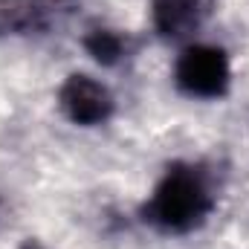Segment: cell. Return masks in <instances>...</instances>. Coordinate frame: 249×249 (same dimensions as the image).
Instances as JSON below:
<instances>
[{"mask_svg":"<svg viewBox=\"0 0 249 249\" xmlns=\"http://www.w3.org/2000/svg\"><path fill=\"white\" fill-rule=\"evenodd\" d=\"M23 249H41V247H35V244H26V247H23Z\"/></svg>","mask_w":249,"mask_h":249,"instance_id":"7","label":"cell"},{"mask_svg":"<svg viewBox=\"0 0 249 249\" xmlns=\"http://www.w3.org/2000/svg\"><path fill=\"white\" fill-rule=\"evenodd\" d=\"M84 50L93 55V61H99L102 67H116L130 53V38L122 35L119 29L96 26V29H90L84 35Z\"/></svg>","mask_w":249,"mask_h":249,"instance_id":"6","label":"cell"},{"mask_svg":"<svg viewBox=\"0 0 249 249\" xmlns=\"http://www.w3.org/2000/svg\"><path fill=\"white\" fill-rule=\"evenodd\" d=\"M58 107L72 124L96 127L113 116L116 102H113V93L102 81H96L93 75H84V72H72L58 87Z\"/></svg>","mask_w":249,"mask_h":249,"instance_id":"3","label":"cell"},{"mask_svg":"<svg viewBox=\"0 0 249 249\" xmlns=\"http://www.w3.org/2000/svg\"><path fill=\"white\" fill-rule=\"evenodd\" d=\"M214 174L200 162H174L145 200L139 217L162 235H188L214 212Z\"/></svg>","mask_w":249,"mask_h":249,"instance_id":"1","label":"cell"},{"mask_svg":"<svg viewBox=\"0 0 249 249\" xmlns=\"http://www.w3.org/2000/svg\"><path fill=\"white\" fill-rule=\"evenodd\" d=\"M70 0H0V38L47 29Z\"/></svg>","mask_w":249,"mask_h":249,"instance_id":"5","label":"cell"},{"mask_svg":"<svg viewBox=\"0 0 249 249\" xmlns=\"http://www.w3.org/2000/svg\"><path fill=\"white\" fill-rule=\"evenodd\" d=\"M212 9L214 0H151V20L162 38L180 41L209 20Z\"/></svg>","mask_w":249,"mask_h":249,"instance_id":"4","label":"cell"},{"mask_svg":"<svg viewBox=\"0 0 249 249\" xmlns=\"http://www.w3.org/2000/svg\"><path fill=\"white\" fill-rule=\"evenodd\" d=\"M174 84L191 99H223L232 84L229 55L212 44H191L177 55Z\"/></svg>","mask_w":249,"mask_h":249,"instance_id":"2","label":"cell"}]
</instances>
